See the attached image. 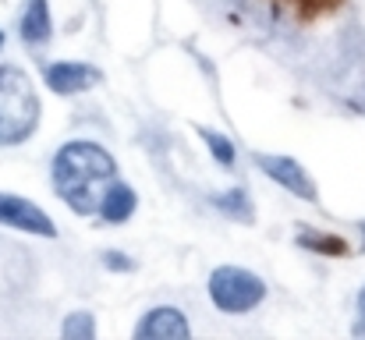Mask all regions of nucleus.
<instances>
[{"mask_svg": "<svg viewBox=\"0 0 365 340\" xmlns=\"http://www.w3.org/2000/svg\"><path fill=\"white\" fill-rule=\"evenodd\" d=\"M114 181H118V163L96 142H68L53 156V192L75 213H96L103 192Z\"/></svg>", "mask_w": 365, "mask_h": 340, "instance_id": "1", "label": "nucleus"}, {"mask_svg": "<svg viewBox=\"0 0 365 340\" xmlns=\"http://www.w3.org/2000/svg\"><path fill=\"white\" fill-rule=\"evenodd\" d=\"M39 124V96L32 78L14 68L0 64V145L25 142Z\"/></svg>", "mask_w": 365, "mask_h": 340, "instance_id": "2", "label": "nucleus"}, {"mask_svg": "<svg viewBox=\"0 0 365 340\" xmlns=\"http://www.w3.org/2000/svg\"><path fill=\"white\" fill-rule=\"evenodd\" d=\"M210 298L224 312H248V309H255L266 298V284L255 273H248V269L220 266L210 277Z\"/></svg>", "mask_w": 365, "mask_h": 340, "instance_id": "3", "label": "nucleus"}, {"mask_svg": "<svg viewBox=\"0 0 365 340\" xmlns=\"http://www.w3.org/2000/svg\"><path fill=\"white\" fill-rule=\"evenodd\" d=\"M0 224L14 227L21 234H36V237H57V224L36 202L11 195V192H0Z\"/></svg>", "mask_w": 365, "mask_h": 340, "instance_id": "4", "label": "nucleus"}, {"mask_svg": "<svg viewBox=\"0 0 365 340\" xmlns=\"http://www.w3.org/2000/svg\"><path fill=\"white\" fill-rule=\"evenodd\" d=\"M255 167H259L262 174H269L277 185H284L291 195H298V199H305V202H316V185H312L309 170H305L298 160H291V156L255 153Z\"/></svg>", "mask_w": 365, "mask_h": 340, "instance_id": "5", "label": "nucleus"}, {"mask_svg": "<svg viewBox=\"0 0 365 340\" xmlns=\"http://www.w3.org/2000/svg\"><path fill=\"white\" fill-rule=\"evenodd\" d=\"M103 75L93 68V64H78V61H57L46 68V86L61 96H75V93H86L93 86H100Z\"/></svg>", "mask_w": 365, "mask_h": 340, "instance_id": "6", "label": "nucleus"}, {"mask_svg": "<svg viewBox=\"0 0 365 340\" xmlns=\"http://www.w3.org/2000/svg\"><path fill=\"white\" fill-rule=\"evenodd\" d=\"M135 337L142 340H188L192 337V326L188 319L178 312V309H153L138 319L135 326Z\"/></svg>", "mask_w": 365, "mask_h": 340, "instance_id": "7", "label": "nucleus"}, {"mask_svg": "<svg viewBox=\"0 0 365 340\" xmlns=\"http://www.w3.org/2000/svg\"><path fill=\"white\" fill-rule=\"evenodd\" d=\"M135 202H138L135 192H131L124 181H114V185L103 192V199H100L96 210H100V217H103L107 224H124V220L135 213Z\"/></svg>", "mask_w": 365, "mask_h": 340, "instance_id": "8", "label": "nucleus"}, {"mask_svg": "<svg viewBox=\"0 0 365 340\" xmlns=\"http://www.w3.org/2000/svg\"><path fill=\"white\" fill-rule=\"evenodd\" d=\"M21 36H25V43H32V46L50 39V7H46V0H25Z\"/></svg>", "mask_w": 365, "mask_h": 340, "instance_id": "9", "label": "nucleus"}, {"mask_svg": "<svg viewBox=\"0 0 365 340\" xmlns=\"http://www.w3.org/2000/svg\"><path fill=\"white\" fill-rule=\"evenodd\" d=\"M298 244L312 248V252H323V255H348V244L334 234H319V230H302L298 234Z\"/></svg>", "mask_w": 365, "mask_h": 340, "instance_id": "10", "label": "nucleus"}, {"mask_svg": "<svg viewBox=\"0 0 365 340\" xmlns=\"http://www.w3.org/2000/svg\"><path fill=\"white\" fill-rule=\"evenodd\" d=\"M213 206L224 210V213H231V217H238V220H252L248 195H245L242 188H235V192H227V195H213Z\"/></svg>", "mask_w": 365, "mask_h": 340, "instance_id": "11", "label": "nucleus"}, {"mask_svg": "<svg viewBox=\"0 0 365 340\" xmlns=\"http://www.w3.org/2000/svg\"><path fill=\"white\" fill-rule=\"evenodd\" d=\"M202 138H206V145H210V153L224 163V167H231L235 163V145L224 138V135H217V131H210V128H202Z\"/></svg>", "mask_w": 365, "mask_h": 340, "instance_id": "12", "label": "nucleus"}, {"mask_svg": "<svg viewBox=\"0 0 365 340\" xmlns=\"http://www.w3.org/2000/svg\"><path fill=\"white\" fill-rule=\"evenodd\" d=\"M93 334H96V326H93V316H89V312H75V316H68V323H64V337L89 340Z\"/></svg>", "mask_w": 365, "mask_h": 340, "instance_id": "13", "label": "nucleus"}, {"mask_svg": "<svg viewBox=\"0 0 365 340\" xmlns=\"http://www.w3.org/2000/svg\"><path fill=\"white\" fill-rule=\"evenodd\" d=\"M103 259H107V262H110V266H114V269H131V262H128V259H124V255H118V252H107V255H103Z\"/></svg>", "mask_w": 365, "mask_h": 340, "instance_id": "14", "label": "nucleus"}, {"mask_svg": "<svg viewBox=\"0 0 365 340\" xmlns=\"http://www.w3.org/2000/svg\"><path fill=\"white\" fill-rule=\"evenodd\" d=\"M355 334L365 337V291L359 294V326H355Z\"/></svg>", "mask_w": 365, "mask_h": 340, "instance_id": "15", "label": "nucleus"}, {"mask_svg": "<svg viewBox=\"0 0 365 340\" xmlns=\"http://www.w3.org/2000/svg\"><path fill=\"white\" fill-rule=\"evenodd\" d=\"M302 4H312V7H319V4H327V0H302Z\"/></svg>", "mask_w": 365, "mask_h": 340, "instance_id": "16", "label": "nucleus"}, {"mask_svg": "<svg viewBox=\"0 0 365 340\" xmlns=\"http://www.w3.org/2000/svg\"><path fill=\"white\" fill-rule=\"evenodd\" d=\"M0 50H4V32H0Z\"/></svg>", "mask_w": 365, "mask_h": 340, "instance_id": "17", "label": "nucleus"}, {"mask_svg": "<svg viewBox=\"0 0 365 340\" xmlns=\"http://www.w3.org/2000/svg\"><path fill=\"white\" fill-rule=\"evenodd\" d=\"M362 234H365V224H362Z\"/></svg>", "mask_w": 365, "mask_h": 340, "instance_id": "18", "label": "nucleus"}]
</instances>
